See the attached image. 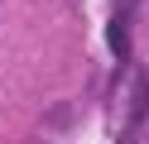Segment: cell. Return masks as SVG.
<instances>
[{
    "label": "cell",
    "mask_w": 149,
    "mask_h": 144,
    "mask_svg": "<svg viewBox=\"0 0 149 144\" xmlns=\"http://www.w3.org/2000/svg\"><path fill=\"white\" fill-rule=\"evenodd\" d=\"M144 111H149V82H139V86H135V106H130V115L139 120Z\"/></svg>",
    "instance_id": "cell-2"
},
{
    "label": "cell",
    "mask_w": 149,
    "mask_h": 144,
    "mask_svg": "<svg viewBox=\"0 0 149 144\" xmlns=\"http://www.w3.org/2000/svg\"><path fill=\"white\" fill-rule=\"evenodd\" d=\"M72 120V106L68 101H58V106H48V115H43V125H53V130H63V125Z\"/></svg>",
    "instance_id": "cell-1"
}]
</instances>
